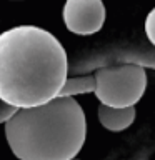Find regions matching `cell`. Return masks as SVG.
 Returning <instances> with one entry per match:
<instances>
[{
	"instance_id": "6da1fadb",
	"label": "cell",
	"mask_w": 155,
	"mask_h": 160,
	"mask_svg": "<svg viewBox=\"0 0 155 160\" xmlns=\"http://www.w3.org/2000/svg\"><path fill=\"white\" fill-rule=\"evenodd\" d=\"M63 45L48 30L18 25L0 33V100L33 108L58 97L67 80Z\"/></svg>"
},
{
	"instance_id": "7a4b0ae2",
	"label": "cell",
	"mask_w": 155,
	"mask_h": 160,
	"mask_svg": "<svg viewBox=\"0 0 155 160\" xmlns=\"http://www.w3.org/2000/svg\"><path fill=\"white\" fill-rule=\"evenodd\" d=\"M5 137L18 160H73L87 137L85 112L73 97L18 108L5 122Z\"/></svg>"
},
{
	"instance_id": "3957f363",
	"label": "cell",
	"mask_w": 155,
	"mask_h": 160,
	"mask_svg": "<svg viewBox=\"0 0 155 160\" xmlns=\"http://www.w3.org/2000/svg\"><path fill=\"white\" fill-rule=\"evenodd\" d=\"M95 97L112 108L133 107L147 88V73L140 65L98 68L93 73Z\"/></svg>"
},
{
	"instance_id": "277c9868",
	"label": "cell",
	"mask_w": 155,
	"mask_h": 160,
	"mask_svg": "<svg viewBox=\"0 0 155 160\" xmlns=\"http://www.w3.org/2000/svg\"><path fill=\"white\" fill-rule=\"evenodd\" d=\"M62 18L68 32L75 35H93L103 27L105 5L102 0H67Z\"/></svg>"
},
{
	"instance_id": "5b68a950",
	"label": "cell",
	"mask_w": 155,
	"mask_h": 160,
	"mask_svg": "<svg viewBox=\"0 0 155 160\" xmlns=\"http://www.w3.org/2000/svg\"><path fill=\"white\" fill-rule=\"evenodd\" d=\"M98 120L103 128L110 132H122L128 128L135 120V108L127 107V108H112L100 105L98 107Z\"/></svg>"
},
{
	"instance_id": "8992f818",
	"label": "cell",
	"mask_w": 155,
	"mask_h": 160,
	"mask_svg": "<svg viewBox=\"0 0 155 160\" xmlns=\"http://www.w3.org/2000/svg\"><path fill=\"white\" fill-rule=\"evenodd\" d=\"M95 90V78L93 75H83V77L67 78L60 90L58 97H73V95L90 93Z\"/></svg>"
},
{
	"instance_id": "52a82bcc",
	"label": "cell",
	"mask_w": 155,
	"mask_h": 160,
	"mask_svg": "<svg viewBox=\"0 0 155 160\" xmlns=\"http://www.w3.org/2000/svg\"><path fill=\"white\" fill-rule=\"evenodd\" d=\"M145 33H147V38L152 42V45H155V7L150 10L147 18H145Z\"/></svg>"
}]
</instances>
